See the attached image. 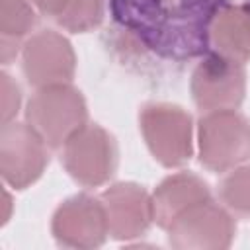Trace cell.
Returning <instances> with one entry per match:
<instances>
[{
    "mask_svg": "<svg viewBox=\"0 0 250 250\" xmlns=\"http://www.w3.org/2000/svg\"><path fill=\"white\" fill-rule=\"evenodd\" d=\"M25 121L43 137L49 148H62V145L88 123V105L72 82L53 84L37 88L29 98Z\"/></svg>",
    "mask_w": 250,
    "mask_h": 250,
    "instance_id": "1",
    "label": "cell"
},
{
    "mask_svg": "<svg viewBox=\"0 0 250 250\" xmlns=\"http://www.w3.org/2000/svg\"><path fill=\"white\" fill-rule=\"evenodd\" d=\"M199 164L215 174L229 172L250 158V121L238 109L205 111L197 121Z\"/></svg>",
    "mask_w": 250,
    "mask_h": 250,
    "instance_id": "2",
    "label": "cell"
},
{
    "mask_svg": "<svg viewBox=\"0 0 250 250\" xmlns=\"http://www.w3.org/2000/svg\"><path fill=\"white\" fill-rule=\"evenodd\" d=\"M168 21L158 59L188 62L211 51V23L225 0H164Z\"/></svg>",
    "mask_w": 250,
    "mask_h": 250,
    "instance_id": "3",
    "label": "cell"
},
{
    "mask_svg": "<svg viewBox=\"0 0 250 250\" xmlns=\"http://www.w3.org/2000/svg\"><path fill=\"white\" fill-rule=\"evenodd\" d=\"M139 127L152 158L164 168H180L193 154L191 115L166 102L145 104L139 111Z\"/></svg>",
    "mask_w": 250,
    "mask_h": 250,
    "instance_id": "4",
    "label": "cell"
},
{
    "mask_svg": "<svg viewBox=\"0 0 250 250\" xmlns=\"http://www.w3.org/2000/svg\"><path fill=\"white\" fill-rule=\"evenodd\" d=\"M61 162L76 184L84 188L104 186L117 170V143L102 125L86 123L62 145Z\"/></svg>",
    "mask_w": 250,
    "mask_h": 250,
    "instance_id": "5",
    "label": "cell"
},
{
    "mask_svg": "<svg viewBox=\"0 0 250 250\" xmlns=\"http://www.w3.org/2000/svg\"><path fill=\"white\" fill-rule=\"evenodd\" d=\"M193 104L205 111L238 109L246 96V68L217 51H207L189 80Z\"/></svg>",
    "mask_w": 250,
    "mask_h": 250,
    "instance_id": "6",
    "label": "cell"
},
{
    "mask_svg": "<svg viewBox=\"0 0 250 250\" xmlns=\"http://www.w3.org/2000/svg\"><path fill=\"white\" fill-rule=\"evenodd\" d=\"M49 166V145L25 123H6L0 131V174L6 188L25 189Z\"/></svg>",
    "mask_w": 250,
    "mask_h": 250,
    "instance_id": "7",
    "label": "cell"
},
{
    "mask_svg": "<svg viewBox=\"0 0 250 250\" xmlns=\"http://www.w3.org/2000/svg\"><path fill=\"white\" fill-rule=\"evenodd\" d=\"M21 70L27 84L35 90L53 84H68L76 72L74 49L62 33L41 29L29 35L21 47Z\"/></svg>",
    "mask_w": 250,
    "mask_h": 250,
    "instance_id": "8",
    "label": "cell"
},
{
    "mask_svg": "<svg viewBox=\"0 0 250 250\" xmlns=\"http://www.w3.org/2000/svg\"><path fill=\"white\" fill-rule=\"evenodd\" d=\"M166 232L168 242L174 248L219 250L232 244L236 225L232 213L211 197L182 213Z\"/></svg>",
    "mask_w": 250,
    "mask_h": 250,
    "instance_id": "9",
    "label": "cell"
},
{
    "mask_svg": "<svg viewBox=\"0 0 250 250\" xmlns=\"http://www.w3.org/2000/svg\"><path fill=\"white\" fill-rule=\"evenodd\" d=\"M51 232L66 248H98L109 236L105 209L100 197L76 193L64 199L53 213Z\"/></svg>",
    "mask_w": 250,
    "mask_h": 250,
    "instance_id": "10",
    "label": "cell"
},
{
    "mask_svg": "<svg viewBox=\"0 0 250 250\" xmlns=\"http://www.w3.org/2000/svg\"><path fill=\"white\" fill-rule=\"evenodd\" d=\"M105 6L115 27L133 45L160 55L168 21L164 0H105Z\"/></svg>",
    "mask_w": 250,
    "mask_h": 250,
    "instance_id": "11",
    "label": "cell"
},
{
    "mask_svg": "<svg viewBox=\"0 0 250 250\" xmlns=\"http://www.w3.org/2000/svg\"><path fill=\"white\" fill-rule=\"evenodd\" d=\"M100 199L105 209L109 236L115 240H131L143 236L154 223L150 193L139 184H113L102 191Z\"/></svg>",
    "mask_w": 250,
    "mask_h": 250,
    "instance_id": "12",
    "label": "cell"
},
{
    "mask_svg": "<svg viewBox=\"0 0 250 250\" xmlns=\"http://www.w3.org/2000/svg\"><path fill=\"white\" fill-rule=\"evenodd\" d=\"M150 199L152 221L166 230L182 213L201 201L211 199V189L197 174L180 170L166 176L150 193Z\"/></svg>",
    "mask_w": 250,
    "mask_h": 250,
    "instance_id": "13",
    "label": "cell"
},
{
    "mask_svg": "<svg viewBox=\"0 0 250 250\" xmlns=\"http://www.w3.org/2000/svg\"><path fill=\"white\" fill-rule=\"evenodd\" d=\"M211 49L246 64L250 61V4L223 2L211 23Z\"/></svg>",
    "mask_w": 250,
    "mask_h": 250,
    "instance_id": "14",
    "label": "cell"
},
{
    "mask_svg": "<svg viewBox=\"0 0 250 250\" xmlns=\"http://www.w3.org/2000/svg\"><path fill=\"white\" fill-rule=\"evenodd\" d=\"M37 12L70 33L96 29L105 14V0H29Z\"/></svg>",
    "mask_w": 250,
    "mask_h": 250,
    "instance_id": "15",
    "label": "cell"
},
{
    "mask_svg": "<svg viewBox=\"0 0 250 250\" xmlns=\"http://www.w3.org/2000/svg\"><path fill=\"white\" fill-rule=\"evenodd\" d=\"M37 8L29 0H0V59L10 64L23 47V39L37 25Z\"/></svg>",
    "mask_w": 250,
    "mask_h": 250,
    "instance_id": "16",
    "label": "cell"
},
{
    "mask_svg": "<svg viewBox=\"0 0 250 250\" xmlns=\"http://www.w3.org/2000/svg\"><path fill=\"white\" fill-rule=\"evenodd\" d=\"M221 203L240 219H250V164H240L219 182Z\"/></svg>",
    "mask_w": 250,
    "mask_h": 250,
    "instance_id": "17",
    "label": "cell"
},
{
    "mask_svg": "<svg viewBox=\"0 0 250 250\" xmlns=\"http://www.w3.org/2000/svg\"><path fill=\"white\" fill-rule=\"evenodd\" d=\"M0 92H2L0 119H2V125H6V123H12L16 119L20 105H21V90H20L18 82L6 70L0 72Z\"/></svg>",
    "mask_w": 250,
    "mask_h": 250,
    "instance_id": "18",
    "label": "cell"
},
{
    "mask_svg": "<svg viewBox=\"0 0 250 250\" xmlns=\"http://www.w3.org/2000/svg\"><path fill=\"white\" fill-rule=\"evenodd\" d=\"M10 209H12V199H10V191L4 189V213H2V225H6L10 221Z\"/></svg>",
    "mask_w": 250,
    "mask_h": 250,
    "instance_id": "19",
    "label": "cell"
},
{
    "mask_svg": "<svg viewBox=\"0 0 250 250\" xmlns=\"http://www.w3.org/2000/svg\"><path fill=\"white\" fill-rule=\"evenodd\" d=\"M248 4H250V0H248Z\"/></svg>",
    "mask_w": 250,
    "mask_h": 250,
    "instance_id": "20",
    "label": "cell"
}]
</instances>
